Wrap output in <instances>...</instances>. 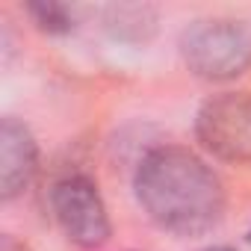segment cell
<instances>
[{"label":"cell","instance_id":"obj_7","mask_svg":"<svg viewBox=\"0 0 251 251\" xmlns=\"http://www.w3.org/2000/svg\"><path fill=\"white\" fill-rule=\"evenodd\" d=\"M30 15V21L36 24V30L48 33V36H68L77 30V9L59 0H39V3H27L24 9Z\"/></svg>","mask_w":251,"mask_h":251},{"label":"cell","instance_id":"obj_5","mask_svg":"<svg viewBox=\"0 0 251 251\" xmlns=\"http://www.w3.org/2000/svg\"><path fill=\"white\" fill-rule=\"evenodd\" d=\"M39 175V142L15 115L0 121V198L15 201Z\"/></svg>","mask_w":251,"mask_h":251},{"label":"cell","instance_id":"obj_1","mask_svg":"<svg viewBox=\"0 0 251 251\" xmlns=\"http://www.w3.org/2000/svg\"><path fill=\"white\" fill-rule=\"evenodd\" d=\"M133 195L142 213L175 236H201L225 216V183L216 169L183 145H157L133 172Z\"/></svg>","mask_w":251,"mask_h":251},{"label":"cell","instance_id":"obj_9","mask_svg":"<svg viewBox=\"0 0 251 251\" xmlns=\"http://www.w3.org/2000/svg\"><path fill=\"white\" fill-rule=\"evenodd\" d=\"M201 251H236V248H230V245H207Z\"/></svg>","mask_w":251,"mask_h":251},{"label":"cell","instance_id":"obj_4","mask_svg":"<svg viewBox=\"0 0 251 251\" xmlns=\"http://www.w3.org/2000/svg\"><path fill=\"white\" fill-rule=\"evenodd\" d=\"M195 139L219 163H251V92L210 95L195 112Z\"/></svg>","mask_w":251,"mask_h":251},{"label":"cell","instance_id":"obj_6","mask_svg":"<svg viewBox=\"0 0 251 251\" xmlns=\"http://www.w3.org/2000/svg\"><path fill=\"white\" fill-rule=\"evenodd\" d=\"M100 27L124 45H145L160 30V12L151 3H109L100 9Z\"/></svg>","mask_w":251,"mask_h":251},{"label":"cell","instance_id":"obj_10","mask_svg":"<svg viewBox=\"0 0 251 251\" xmlns=\"http://www.w3.org/2000/svg\"><path fill=\"white\" fill-rule=\"evenodd\" d=\"M248 239H251V227H248Z\"/></svg>","mask_w":251,"mask_h":251},{"label":"cell","instance_id":"obj_2","mask_svg":"<svg viewBox=\"0 0 251 251\" xmlns=\"http://www.w3.org/2000/svg\"><path fill=\"white\" fill-rule=\"evenodd\" d=\"M180 59L192 77L227 83L251 68V21L210 15L192 21L180 33Z\"/></svg>","mask_w":251,"mask_h":251},{"label":"cell","instance_id":"obj_8","mask_svg":"<svg viewBox=\"0 0 251 251\" xmlns=\"http://www.w3.org/2000/svg\"><path fill=\"white\" fill-rule=\"evenodd\" d=\"M0 251H33L24 239H18L15 233H3V239H0Z\"/></svg>","mask_w":251,"mask_h":251},{"label":"cell","instance_id":"obj_3","mask_svg":"<svg viewBox=\"0 0 251 251\" xmlns=\"http://www.w3.org/2000/svg\"><path fill=\"white\" fill-rule=\"evenodd\" d=\"M50 213L71 245L80 251H98L112 236L106 201L86 172H68L50 183Z\"/></svg>","mask_w":251,"mask_h":251}]
</instances>
